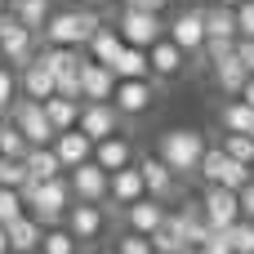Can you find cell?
<instances>
[{"label":"cell","instance_id":"6da1fadb","mask_svg":"<svg viewBox=\"0 0 254 254\" xmlns=\"http://www.w3.org/2000/svg\"><path fill=\"white\" fill-rule=\"evenodd\" d=\"M22 201H27V214H36L45 228H54V223H63L67 219V210H71V201H76V192H71V179L67 174H58V179H27L22 188Z\"/></svg>","mask_w":254,"mask_h":254},{"label":"cell","instance_id":"7a4b0ae2","mask_svg":"<svg viewBox=\"0 0 254 254\" xmlns=\"http://www.w3.org/2000/svg\"><path fill=\"white\" fill-rule=\"evenodd\" d=\"M98 27H103V18H98V9H89V4L54 9L49 22H45V31H40V40H45V45H76V49H85Z\"/></svg>","mask_w":254,"mask_h":254},{"label":"cell","instance_id":"3957f363","mask_svg":"<svg viewBox=\"0 0 254 254\" xmlns=\"http://www.w3.org/2000/svg\"><path fill=\"white\" fill-rule=\"evenodd\" d=\"M205 147H210V143H205L201 129H165L161 143H156V156H161L174 174H196Z\"/></svg>","mask_w":254,"mask_h":254},{"label":"cell","instance_id":"277c9868","mask_svg":"<svg viewBox=\"0 0 254 254\" xmlns=\"http://www.w3.org/2000/svg\"><path fill=\"white\" fill-rule=\"evenodd\" d=\"M9 121L27 134V143L31 147H45V143H54L58 138V129H54V121H49V112H45V103L40 98H18L13 107H9Z\"/></svg>","mask_w":254,"mask_h":254},{"label":"cell","instance_id":"5b68a950","mask_svg":"<svg viewBox=\"0 0 254 254\" xmlns=\"http://www.w3.org/2000/svg\"><path fill=\"white\" fill-rule=\"evenodd\" d=\"M116 31L125 36V45H143V49H152V45L170 31V22H161L156 9H125V4H121Z\"/></svg>","mask_w":254,"mask_h":254},{"label":"cell","instance_id":"8992f818","mask_svg":"<svg viewBox=\"0 0 254 254\" xmlns=\"http://www.w3.org/2000/svg\"><path fill=\"white\" fill-rule=\"evenodd\" d=\"M205 183H223V188H232V192H241L246 183L254 179L250 165H241L237 156H228L223 147H205V156H201V170H196Z\"/></svg>","mask_w":254,"mask_h":254},{"label":"cell","instance_id":"52a82bcc","mask_svg":"<svg viewBox=\"0 0 254 254\" xmlns=\"http://www.w3.org/2000/svg\"><path fill=\"white\" fill-rule=\"evenodd\" d=\"M201 205H205V219H210L214 232H228V228L241 219V192H232V188H223V183H205Z\"/></svg>","mask_w":254,"mask_h":254},{"label":"cell","instance_id":"ba28073f","mask_svg":"<svg viewBox=\"0 0 254 254\" xmlns=\"http://www.w3.org/2000/svg\"><path fill=\"white\" fill-rule=\"evenodd\" d=\"M67 179H71L76 201H94V205H103V201H107V192H112V174H107L98 161H85V165L67 170Z\"/></svg>","mask_w":254,"mask_h":254},{"label":"cell","instance_id":"9c48e42d","mask_svg":"<svg viewBox=\"0 0 254 254\" xmlns=\"http://www.w3.org/2000/svg\"><path fill=\"white\" fill-rule=\"evenodd\" d=\"M165 36H170L179 49H188V58L201 54V49H205V9H183V13H174V22H170Z\"/></svg>","mask_w":254,"mask_h":254},{"label":"cell","instance_id":"30bf717a","mask_svg":"<svg viewBox=\"0 0 254 254\" xmlns=\"http://www.w3.org/2000/svg\"><path fill=\"white\" fill-rule=\"evenodd\" d=\"M112 103L121 107V116H143V112L156 103V76H143V80H116Z\"/></svg>","mask_w":254,"mask_h":254},{"label":"cell","instance_id":"8fae6325","mask_svg":"<svg viewBox=\"0 0 254 254\" xmlns=\"http://www.w3.org/2000/svg\"><path fill=\"white\" fill-rule=\"evenodd\" d=\"M116 80H121V76H116L107 63L85 58V67H80V94H85V103H112Z\"/></svg>","mask_w":254,"mask_h":254},{"label":"cell","instance_id":"7c38bea8","mask_svg":"<svg viewBox=\"0 0 254 254\" xmlns=\"http://www.w3.org/2000/svg\"><path fill=\"white\" fill-rule=\"evenodd\" d=\"M67 228H71V237L85 246V241H98L103 237V228H107V214H103V205H94V201H71V210H67V219H63Z\"/></svg>","mask_w":254,"mask_h":254},{"label":"cell","instance_id":"4fadbf2b","mask_svg":"<svg viewBox=\"0 0 254 254\" xmlns=\"http://www.w3.org/2000/svg\"><path fill=\"white\" fill-rule=\"evenodd\" d=\"M121 107L116 103H85L80 107V129L98 143V138H112V134H121Z\"/></svg>","mask_w":254,"mask_h":254},{"label":"cell","instance_id":"5bb4252c","mask_svg":"<svg viewBox=\"0 0 254 254\" xmlns=\"http://www.w3.org/2000/svg\"><path fill=\"white\" fill-rule=\"evenodd\" d=\"M54 152H58V161H63V170H76V165H85V161H94V138L76 125V129H63L58 138H54Z\"/></svg>","mask_w":254,"mask_h":254},{"label":"cell","instance_id":"9a60e30c","mask_svg":"<svg viewBox=\"0 0 254 254\" xmlns=\"http://www.w3.org/2000/svg\"><path fill=\"white\" fill-rule=\"evenodd\" d=\"M18 85H22V94H27V98H40V103L58 94V76L45 67V58H40V54H36V58L18 71Z\"/></svg>","mask_w":254,"mask_h":254},{"label":"cell","instance_id":"2e32d148","mask_svg":"<svg viewBox=\"0 0 254 254\" xmlns=\"http://www.w3.org/2000/svg\"><path fill=\"white\" fill-rule=\"evenodd\" d=\"M147 54H152V76H156V80H174V76L188 67V49H179L170 36H161Z\"/></svg>","mask_w":254,"mask_h":254},{"label":"cell","instance_id":"e0dca14e","mask_svg":"<svg viewBox=\"0 0 254 254\" xmlns=\"http://www.w3.org/2000/svg\"><path fill=\"white\" fill-rule=\"evenodd\" d=\"M138 170H143V183H147V196H156V201H170L174 196V188H179V174L161 161V156H143L138 161Z\"/></svg>","mask_w":254,"mask_h":254},{"label":"cell","instance_id":"ac0fdd59","mask_svg":"<svg viewBox=\"0 0 254 254\" xmlns=\"http://www.w3.org/2000/svg\"><path fill=\"white\" fill-rule=\"evenodd\" d=\"M138 196H147V183H143V170H138V161H134V165H125V170L112 174V192H107V201L125 210V205H134Z\"/></svg>","mask_w":254,"mask_h":254},{"label":"cell","instance_id":"d6986e66","mask_svg":"<svg viewBox=\"0 0 254 254\" xmlns=\"http://www.w3.org/2000/svg\"><path fill=\"white\" fill-rule=\"evenodd\" d=\"M125 223L134 228V232H143V237H152L161 223H165V205L156 201V196H138L134 205H125Z\"/></svg>","mask_w":254,"mask_h":254},{"label":"cell","instance_id":"ffe728a7","mask_svg":"<svg viewBox=\"0 0 254 254\" xmlns=\"http://www.w3.org/2000/svg\"><path fill=\"white\" fill-rule=\"evenodd\" d=\"M40 241H45V223L36 214H22V219L9 223V250L13 254H36Z\"/></svg>","mask_w":254,"mask_h":254},{"label":"cell","instance_id":"44dd1931","mask_svg":"<svg viewBox=\"0 0 254 254\" xmlns=\"http://www.w3.org/2000/svg\"><path fill=\"white\" fill-rule=\"evenodd\" d=\"M94 161H98L107 174H116V170L134 165V147H129V138L112 134V138H98V143H94Z\"/></svg>","mask_w":254,"mask_h":254},{"label":"cell","instance_id":"7402d4cb","mask_svg":"<svg viewBox=\"0 0 254 254\" xmlns=\"http://www.w3.org/2000/svg\"><path fill=\"white\" fill-rule=\"evenodd\" d=\"M152 246H156V254H188L192 246H188V228H183V219H179V214H165V223L152 232Z\"/></svg>","mask_w":254,"mask_h":254},{"label":"cell","instance_id":"603a6c76","mask_svg":"<svg viewBox=\"0 0 254 254\" xmlns=\"http://www.w3.org/2000/svg\"><path fill=\"white\" fill-rule=\"evenodd\" d=\"M112 71H116L121 80H143V76H152V54H147L143 45H125L121 58L112 63Z\"/></svg>","mask_w":254,"mask_h":254},{"label":"cell","instance_id":"cb8c5ba5","mask_svg":"<svg viewBox=\"0 0 254 254\" xmlns=\"http://www.w3.org/2000/svg\"><path fill=\"white\" fill-rule=\"evenodd\" d=\"M210 36H228V40L241 36V27H237V4L214 0V4L205 9V40H210Z\"/></svg>","mask_w":254,"mask_h":254},{"label":"cell","instance_id":"d4e9b609","mask_svg":"<svg viewBox=\"0 0 254 254\" xmlns=\"http://www.w3.org/2000/svg\"><path fill=\"white\" fill-rule=\"evenodd\" d=\"M246 80H250V71H246V63H241L237 54H232V58H223V63H214V85H219L228 98H241Z\"/></svg>","mask_w":254,"mask_h":254},{"label":"cell","instance_id":"484cf974","mask_svg":"<svg viewBox=\"0 0 254 254\" xmlns=\"http://www.w3.org/2000/svg\"><path fill=\"white\" fill-rule=\"evenodd\" d=\"M85 49H89V58H98V63H107V67H112V63L121 58V49H125V36H121L116 27H107V22H103Z\"/></svg>","mask_w":254,"mask_h":254},{"label":"cell","instance_id":"4316f807","mask_svg":"<svg viewBox=\"0 0 254 254\" xmlns=\"http://www.w3.org/2000/svg\"><path fill=\"white\" fill-rule=\"evenodd\" d=\"M58 174H67V170H63V161H58L54 143L27 152V179H40V183H45V179H58Z\"/></svg>","mask_w":254,"mask_h":254},{"label":"cell","instance_id":"83f0119b","mask_svg":"<svg viewBox=\"0 0 254 254\" xmlns=\"http://www.w3.org/2000/svg\"><path fill=\"white\" fill-rule=\"evenodd\" d=\"M80 98H63V94H54V98H45V112H49V121H54V129L63 134V129H76L80 125Z\"/></svg>","mask_w":254,"mask_h":254},{"label":"cell","instance_id":"f1b7e54d","mask_svg":"<svg viewBox=\"0 0 254 254\" xmlns=\"http://www.w3.org/2000/svg\"><path fill=\"white\" fill-rule=\"evenodd\" d=\"M219 125H223L228 134H250L254 129V107L246 98H228L223 112H219Z\"/></svg>","mask_w":254,"mask_h":254},{"label":"cell","instance_id":"f546056e","mask_svg":"<svg viewBox=\"0 0 254 254\" xmlns=\"http://www.w3.org/2000/svg\"><path fill=\"white\" fill-rule=\"evenodd\" d=\"M76 250H80V241L71 237V228L67 223H54V228H45V241H40L36 254H76Z\"/></svg>","mask_w":254,"mask_h":254},{"label":"cell","instance_id":"4dcf8cb0","mask_svg":"<svg viewBox=\"0 0 254 254\" xmlns=\"http://www.w3.org/2000/svg\"><path fill=\"white\" fill-rule=\"evenodd\" d=\"M27 152H31V143H27V134L4 116L0 121V156H18V161H27Z\"/></svg>","mask_w":254,"mask_h":254},{"label":"cell","instance_id":"1f68e13d","mask_svg":"<svg viewBox=\"0 0 254 254\" xmlns=\"http://www.w3.org/2000/svg\"><path fill=\"white\" fill-rule=\"evenodd\" d=\"M13 13H18V18L40 36V31H45V22H49V13H54V4H49V0H18V4H13Z\"/></svg>","mask_w":254,"mask_h":254},{"label":"cell","instance_id":"d6a6232c","mask_svg":"<svg viewBox=\"0 0 254 254\" xmlns=\"http://www.w3.org/2000/svg\"><path fill=\"white\" fill-rule=\"evenodd\" d=\"M219 147H223L228 156H237L241 165H250V170H254V138H250V134H228V129H223V143H219Z\"/></svg>","mask_w":254,"mask_h":254},{"label":"cell","instance_id":"836d02e7","mask_svg":"<svg viewBox=\"0 0 254 254\" xmlns=\"http://www.w3.org/2000/svg\"><path fill=\"white\" fill-rule=\"evenodd\" d=\"M228 246L232 254H254V219H237L228 228Z\"/></svg>","mask_w":254,"mask_h":254},{"label":"cell","instance_id":"e575fe53","mask_svg":"<svg viewBox=\"0 0 254 254\" xmlns=\"http://www.w3.org/2000/svg\"><path fill=\"white\" fill-rule=\"evenodd\" d=\"M27 214V201H22V192L18 188H0V223L9 228L13 219H22Z\"/></svg>","mask_w":254,"mask_h":254},{"label":"cell","instance_id":"d590c367","mask_svg":"<svg viewBox=\"0 0 254 254\" xmlns=\"http://www.w3.org/2000/svg\"><path fill=\"white\" fill-rule=\"evenodd\" d=\"M22 183H27V161L0 156V188H22Z\"/></svg>","mask_w":254,"mask_h":254},{"label":"cell","instance_id":"8d00e7d4","mask_svg":"<svg viewBox=\"0 0 254 254\" xmlns=\"http://www.w3.org/2000/svg\"><path fill=\"white\" fill-rule=\"evenodd\" d=\"M18 89H22V85H18V71L4 63V67H0V112H4V116H9V107L18 103Z\"/></svg>","mask_w":254,"mask_h":254},{"label":"cell","instance_id":"74e56055","mask_svg":"<svg viewBox=\"0 0 254 254\" xmlns=\"http://www.w3.org/2000/svg\"><path fill=\"white\" fill-rule=\"evenodd\" d=\"M116 254H156V246H152V237H143V232H125L121 241H116Z\"/></svg>","mask_w":254,"mask_h":254},{"label":"cell","instance_id":"f35d334b","mask_svg":"<svg viewBox=\"0 0 254 254\" xmlns=\"http://www.w3.org/2000/svg\"><path fill=\"white\" fill-rule=\"evenodd\" d=\"M188 254H232V246H228V232H214L205 246H196V250H188Z\"/></svg>","mask_w":254,"mask_h":254},{"label":"cell","instance_id":"ab89813d","mask_svg":"<svg viewBox=\"0 0 254 254\" xmlns=\"http://www.w3.org/2000/svg\"><path fill=\"white\" fill-rule=\"evenodd\" d=\"M237 27H241V36H254V0L237 4Z\"/></svg>","mask_w":254,"mask_h":254},{"label":"cell","instance_id":"60d3db41","mask_svg":"<svg viewBox=\"0 0 254 254\" xmlns=\"http://www.w3.org/2000/svg\"><path fill=\"white\" fill-rule=\"evenodd\" d=\"M237 58L246 63V71L254 76V36H237Z\"/></svg>","mask_w":254,"mask_h":254},{"label":"cell","instance_id":"b9f144b4","mask_svg":"<svg viewBox=\"0 0 254 254\" xmlns=\"http://www.w3.org/2000/svg\"><path fill=\"white\" fill-rule=\"evenodd\" d=\"M241 219H254V179L241 188Z\"/></svg>","mask_w":254,"mask_h":254},{"label":"cell","instance_id":"7bdbcfd3","mask_svg":"<svg viewBox=\"0 0 254 254\" xmlns=\"http://www.w3.org/2000/svg\"><path fill=\"white\" fill-rule=\"evenodd\" d=\"M121 4H125V9H156V13H161L170 0H121Z\"/></svg>","mask_w":254,"mask_h":254},{"label":"cell","instance_id":"ee69618b","mask_svg":"<svg viewBox=\"0 0 254 254\" xmlns=\"http://www.w3.org/2000/svg\"><path fill=\"white\" fill-rule=\"evenodd\" d=\"M0 254H13L9 250V228H4V223H0Z\"/></svg>","mask_w":254,"mask_h":254},{"label":"cell","instance_id":"f6af8a7d","mask_svg":"<svg viewBox=\"0 0 254 254\" xmlns=\"http://www.w3.org/2000/svg\"><path fill=\"white\" fill-rule=\"evenodd\" d=\"M241 98H246V103H250V107H254V76H250V80H246V89H241Z\"/></svg>","mask_w":254,"mask_h":254},{"label":"cell","instance_id":"bcb514c9","mask_svg":"<svg viewBox=\"0 0 254 254\" xmlns=\"http://www.w3.org/2000/svg\"><path fill=\"white\" fill-rule=\"evenodd\" d=\"M80 4H89V9H107L112 0H80Z\"/></svg>","mask_w":254,"mask_h":254},{"label":"cell","instance_id":"7dc6e473","mask_svg":"<svg viewBox=\"0 0 254 254\" xmlns=\"http://www.w3.org/2000/svg\"><path fill=\"white\" fill-rule=\"evenodd\" d=\"M9 9H13V4H9V0H0V13H9Z\"/></svg>","mask_w":254,"mask_h":254},{"label":"cell","instance_id":"c3c4849f","mask_svg":"<svg viewBox=\"0 0 254 254\" xmlns=\"http://www.w3.org/2000/svg\"><path fill=\"white\" fill-rule=\"evenodd\" d=\"M0 67H4V45H0Z\"/></svg>","mask_w":254,"mask_h":254},{"label":"cell","instance_id":"681fc988","mask_svg":"<svg viewBox=\"0 0 254 254\" xmlns=\"http://www.w3.org/2000/svg\"><path fill=\"white\" fill-rule=\"evenodd\" d=\"M223 4H241V0H223Z\"/></svg>","mask_w":254,"mask_h":254},{"label":"cell","instance_id":"f907efd6","mask_svg":"<svg viewBox=\"0 0 254 254\" xmlns=\"http://www.w3.org/2000/svg\"><path fill=\"white\" fill-rule=\"evenodd\" d=\"M9 4H18V0H9Z\"/></svg>","mask_w":254,"mask_h":254},{"label":"cell","instance_id":"816d5d0a","mask_svg":"<svg viewBox=\"0 0 254 254\" xmlns=\"http://www.w3.org/2000/svg\"><path fill=\"white\" fill-rule=\"evenodd\" d=\"M0 121H4V112H0Z\"/></svg>","mask_w":254,"mask_h":254},{"label":"cell","instance_id":"f5cc1de1","mask_svg":"<svg viewBox=\"0 0 254 254\" xmlns=\"http://www.w3.org/2000/svg\"><path fill=\"white\" fill-rule=\"evenodd\" d=\"M107 254H116V250H107Z\"/></svg>","mask_w":254,"mask_h":254},{"label":"cell","instance_id":"db71d44e","mask_svg":"<svg viewBox=\"0 0 254 254\" xmlns=\"http://www.w3.org/2000/svg\"><path fill=\"white\" fill-rule=\"evenodd\" d=\"M250 138H254V129H250Z\"/></svg>","mask_w":254,"mask_h":254}]
</instances>
